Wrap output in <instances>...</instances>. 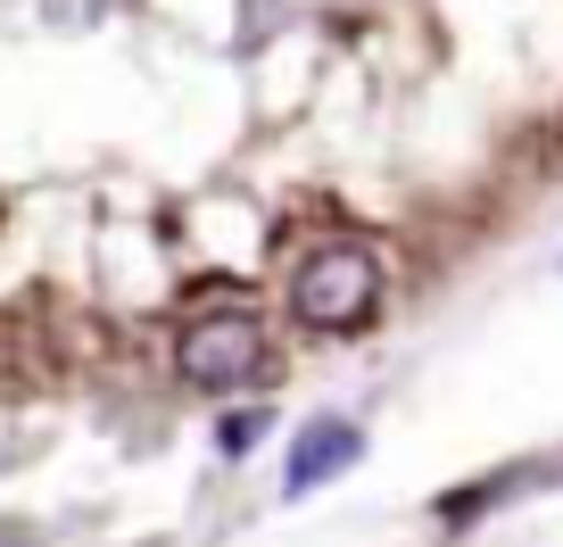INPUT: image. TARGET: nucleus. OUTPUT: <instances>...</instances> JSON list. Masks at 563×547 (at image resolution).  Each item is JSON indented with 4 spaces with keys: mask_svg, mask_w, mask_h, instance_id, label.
I'll list each match as a JSON object with an SVG mask.
<instances>
[{
    "mask_svg": "<svg viewBox=\"0 0 563 547\" xmlns=\"http://www.w3.org/2000/svg\"><path fill=\"white\" fill-rule=\"evenodd\" d=\"M373 307H382V258L365 241H323L290 274V316L316 332H365Z\"/></svg>",
    "mask_w": 563,
    "mask_h": 547,
    "instance_id": "nucleus-1",
    "label": "nucleus"
},
{
    "mask_svg": "<svg viewBox=\"0 0 563 547\" xmlns=\"http://www.w3.org/2000/svg\"><path fill=\"white\" fill-rule=\"evenodd\" d=\"M175 373L191 390H241V382H257V373H265V324L249 316V307H216V316L183 324Z\"/></svg>",
    "mask_w": 563,
    "mask_h": 547,
    "instance_id": "nucleus-2",
    "label": "nucleus"
},
{
    "mask_svg": "<svg viewBox=\"0 0 563 547\" xmlns=\"http://www.w3.org/2000/svg\"><path fill=\"white\" fill-rule=\"evenodd\" d=\"M365 457V431L356 424H340V415H316V424L290 440V457H282V497H307V490H323L332 473H349V464Z\"/></svg>",
    "mask_w": 563,
    "mask_h": 547,
    "instance_id": "nucleus-3",
    "label": "nucleus"
},
{
    "mask_svg": "<svg viewBox=\"0 0 563 547\" xmlns=\"http://www.w3.org/2000/svg\"><path fill=\"white\" fill-rule=\"evenodd\" d=\"M257 440H265V415H232V424L216 431V448H224V457H249Z\"/></svg>",
    "mask_w": 563,
    "mask_h": 547,
    "instance_id": "nucleus-4",
    "label": "nucleus"
}]
</instances>
